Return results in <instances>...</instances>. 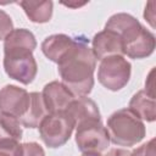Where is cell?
<instances>
[{"mask_svg":"<svg viewBox=\"0 0 156 156\" xmlns=\"http://www.w3.org/2000/svg\"><path fill=\"white\" fill-rule=\"evenodd\" d=\"M22 136L21 123L18 118L5 112H0V141H18Z\"/></svg>","mask_w":156,"mask_h":156,"instance_id":"17","label":"cell"},{"mask_svg":"<svg viewBox=\"0 0 156 156\" xmlns=\"http://www.w3.org/2000/svg\"><path fill=\"white\" fill-rule=\"evenodd\" d=\"M106 156H130V152L124 149H112Z\"/></svg>","mask_w":156,"mask_h":156,"instance_id":"23","label":"cell"},{"mask_svg":"<svg viewBox=\"0 0 156 156\" xmlns=\"http://www.w3.org/2000/svg\"><path fill=\"white\" fill-rule=\"evenodd\" d=\"M91 50L95 58L98 60H102L113 55H119L123 54L122 40L115 32L105 29L94 37Z\"/></svg>","mask_w":156,"mask_h":156,"instance_id":"9","label":"cell"},{"mask_svg":"<svg viewBox=\"0 0 156 156\" xmlns=\"http://www.w3.org/2000/svg\"><path fill=\"white\" fill-rule=\"evenodd\" d=\"M37 46L34 35L27 29H15L6 38L4 49H20V50H29L33 51Z\"/></svg>","mask_w":156,"mask_h":156,"instance_id":"15","label":"cell"},{"mask_svg":"<svg viewBox=\"0 0 156 156\" xmlns=\"http://www.w3.org/2000/svg\"><path fill=\"white\" fill-rule=\"evenodd\" d=\"M155 49V38L154 35L144 28L141 34L124 50L123 54L132 58H141L145 56H149Z\"/></svg>","mask_w":156,"mask_h":156,"instance_id":"14","label":"cell"},{"mask_svg":"<svg viewBox=\"0 0 156 156\" xmlns=\"http://www.w3.org/2000/svg\"><path fill=\"white\" fill-rule=\"evenodd\" d=\"M29 106V94L16 85H6L0 90V110L5 113L23 117Z\"/></svg>","mask_w":156,"mask_h":156,"instance_id":"7","label":"cell"},{"mask_svg":"<svg viewBox=\"0 0 156 156\" xmlns=\"http://www.w3.org/2000/svg\"><path fill=\"white\" fill-rule=\"evenodd\" d=\"M12 32V21L10 16L0 10V39H5Z\"/></svg>","mask_w":156,"mask_h":156,"instance_id":"19","label":"cell"},{"mask_svg":"<svg viewBox=\"0 0 156 156\" xmlns=\"http://www.w3.org/2000/svg\"><path fill=\"white\" fill-rule=\"evenodd\" d=\"M74 122L66 111L48 113L39 124V132L43 141L49 147L63 145L71 136Z\"/></svg>","mask_w":156,"mask_h":156,"instance_id":"3","label":"cell"},{"mask_svg":"<svg viewBox=\"0 0 156 156\" xmlns=\"http://www.w3.org/2000/svg\"><path fill=\"white\" fill-rule=\"evenodd\" d=\"M107 132L112 143L122 146H132L144 138L145 127L132 110L122 108L110 116Z\"/></svg>","mask_w":156,"mask_h":156,"instance_id":"2","label":"cell"},{"mask_svg":"<svg viewBox=\"0 0 156 156\" xmlns=\"http://www.w3.org/2000/svg\"><path fill=\"white\" fill-rule=\"evenodd\" d=\"M20 5L33 22H48L52 13L51 1H21Z\"/></svg>","mask_w":156,"mask_h":156,"instance_id":"16","label":"cell"},{"mask_svg":"<svg viewBox=\"0 0 156 156\" xmlns=\"http://www.w3.org/2000/svg\"><path fill=\"white\" fill-rule=\"evenodd\" d=\"M65 111L72 118L76 127L87 121H100V112L96 104L85 96L73 99Z\"/></svg>","mask_w":156,"mask_h":156,"instance_id":"10","label":"cell"},{"mask_svg":"<svg viewBox=\"0 0 156 156\" xmlns=\"http://www.w3.org/2000/svg\"><path fill=\"white\" fill-rule=\"evenodd\" d=\"M130 65L121 55L108 56L101 60L98 71L99 82L110 90H119L129 80Z\"/></svg>","mask_w":156,"mask_h":156,"instance_id":"4","label":"cell"},{"mask_svg":"<svg viewBox=\"0 0 156 156\" xmlns=\"http://www.w3.org/2000/svg\"><path fill=\"white\" fill-rule=\"evenodd\" d=\"M0 156H23V147L17 141H0Z\"/></svg>","mask_w":156,"mask_h":156,"instance_id":"18","label":"cell"},{"mask_svg":"<svg viewBox=\"0 0 156 156\" xmlns=\"http://www.w3.org/2000/svg\"><path fill=\"white\" fill-rule=\"evenodd\" d=\"M96 58L84 40L77 39L68 54L58 62L63 85L73 95L84 96L94 85L93 73Z\"/></svg>","mask_w":156,"mask_h":156,"instance_id":"1","label":"cell"},{"mask_svg":"<svg viewBox=\"0 0 156 156\" xmlns=\"http://www.w3.org/2000/svg\"><path fill=\"white\" fill-rule=\"evenodd\" d=\"M76 143L83 152H101L110 144L108 132L100 121H87L77 126Z\"/></svg>","mask_w":156,"mask_h":156,"instance_id":"6","label":"cell"},{"mask_svg":"<svg viewBox=\"0 0 156 156\" xmlns=\"http://www.w3.org/2000/svg\"><path fill=\"white\" fill-rule=\"evenodd\" d=\"M23 156H45L44 150L37 143H27L22 145Z\"/></svg>","mask_w":156,"mask_h":156,"instance_id":"21","label":"cell"},{"mask_svg":"<svg viewBox=\"0 0 156 156\" xmlns=\"http://www.w3.org/2000/svg\"><path fill=\"white\" fill-rule=\"evenodd\" d=\"M41 98L46 112L52 113L65 111L67 106L71 104V101L74 99V95L62 83L51 82L44 87Z\"/></svg>","mask_w":156,"mask_h":156,"instance_id":"8","label":"cell"},{"mask_svg":"<svg viewBox=\"0 0 156 156\" xmlns=\"http://www.w3.org/2000/svg\"><path fill=\"white\" fill-rule=\"evenodd\" d=\"M154 7H155V2H154V1L147 2L146 7H145V13H144L145 18L150 22V24H151L152 27H154V18H155V11H154Z\"/></svg>","mask_w":156,"mask_h":156,"instance_id":"22","label":"cell"},{"mask_svg":"<svg viewBox=\"0 0 156 156\" xmlns=\"http://www.w3.org/2000/svg\"><path fill=\"white\" fill-rule=\"evenodd\" d=\"M82 156H102L99 152H84Z\"/></svg>","mask_w":156,"mask_h":156,"instance_id":"24","label":"cell"},{"mask_svg":"<svg viewBox=\"0 0 156 156\" xmlns=\"http://www.w3.org/2000/svg\"><path fill=\"white\" fill-rule=\"evenodd\" d=\"M74 43H76V39L71 37H67L65 34H55V35L48 37L43 41L41 50L46 57L58 63L68 54V51L72 49Z\"/></svg>","mask_w":156,"mask_h":156,"instance_id":"11","label":"cell"},{"mask_svg":"<svg viewBox=\"0 0 156 156\" xmlns=\"http://www.w3.org/2000/svg\"><path fill=\"white\" fill-rule=\"evenodd\" d=\"M4 67L11 78L23 84L30 83L37 74L35 60L28 50H5Z\"/></svg>","mask_w":156,"mask_h":156,"instance_id":"5","label":"cell"},{"mask_svg":"<svg viewBox=\"0 0 156 156\" xmlns=\"http://www.w3.org/2000/svg\"><path fill=\"white\" fill-rule=\"evenodd\" d=\"M129 110H132L139 118H144L146 121H154L156 116L155 98L149 95L145 90H140L130 100Z\"/></svg>","mask_w":156,"mask_h":156,"instance_id":"13","label":"cell"},{"mask_svg":"<svg viewBox=\"0 0 156 156\" xmlns=\"http://www.w3.org/2000/svg\"><path fill=\"white\" fill-rule=\"evenodd\" d=\"M48 115L46 108L43 102L41 94L39 93H30L29 94V106L27 108V112L21 117L18 121L22 126L27 128H35L39 127L43 118Z\"/></svg>","mask_w":156,"mask_h":156,"instance_id":"12","label":"cell"},{"mask_svg":"<svg viewBox=\"0 0 156 156\" xmlns=\"http://www.w3.org/2000/svg\"><path fill=\"white\" fill-rule=\"evenodd\" d=\"M130 156H155V139H151L149 143L138 147Z\"/></svg>","mask_w":156,"mask_h":156,"instance_id":"20","label":"cell"}]
</instances>
